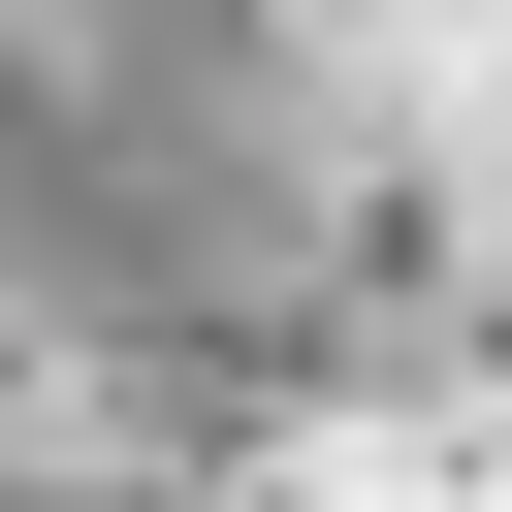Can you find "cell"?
Segmentation results:
<instances>
[{"mask_svg": "<svg viewBox=\"0 0 512 512\" xmlns=\"http://www.w3.org/2000/svg\"><path fill=\"white\" fill-rule=\"evenodd\" d=\"M0 512H192V416L128 352H64L32 288H0Z\"/></svg>", "mask_w": 512, "mask_h": 512, "instance_id": "7a4b0ae2", "label": "cell"}, {"mask_svg": "<svg viewBox=\"0 0 512 512\" xmlns=\"http://www.w3.org/2000/svg\"><path fill=\"white\" fill-rule=\"evenodd\" d=\"M0 288L160 416L448 384L512 288V0H0Z\"/></svg>", "mask_w": 512, "mask_h": 512, "instance_id": "6da1fadb", "label": "cell"}]
</instances>
